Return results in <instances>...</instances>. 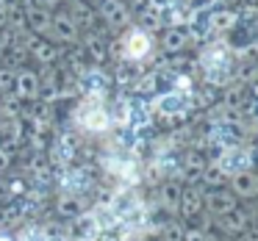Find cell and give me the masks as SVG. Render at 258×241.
<instances>
[{
	"instance_id": "cell-1",
	"label": "cell",
	"mask_w": 258,
	"mask_h": 241,
	"mask_svg": "<svg viewBox=\"0 0 258 241\" xmlns=\"http://www.w3.org/2000/svg\"><path fill=\"white\" fill-rule=\"evenodd\" d=\"M78 125L86 130H92V133H103V130H108V125H111V119H108V111L106 106H103L97 97H89L86 103H81L78 108Z\"/></svg>"
},
{
	"instance_id": "cell-2",
	"label": "cell",
	"mask_w": 258,
	"mask_h": 241,
	"mask_svg": "<svg viewBox=\"0 0 258 241\" xmlns=\"http://www.w3.org/2000/svg\"><path fill=\"white\" fill-rule=\"evenodd\" d=\"M153 50V39L147 36V31L142 28H131L128 34H122V42H119V53L128 61H145Z\"/></svg>"
},
{
	"instance_id": "cell-3",
	"label": "cell",
	"mask_w": 258,
	"mask_h": 241,
	"mask_svg": "<svg viewBox=\"0 0 258 241\" xmlns=\"http://www.w3.org/2000/svg\"><path fill=\"white\" fill-rule=\"evenodd\" d=\"M233 189L239 191V194H258V178L255 175H247V172H241V175H236L233 178Z\"/></svg>"
},
{
	"instance_id": "cell-4",
	"label": "cell",
	"mask_w": 258,
	"mask_h": 241,
	"mask_svg": "<svg viewBox=\"0 0 258 241\" xmlns=\"http://www.w3.org/2000/svg\"><path fill=\"white\" fill-rule=\"evenodd\" d=\"M208 208L214 213H230L233 211V200H230L228 191H219V194H208Z\"/></svg>"
},
{
	"instance_id": "cell-5",
	"label": "cell",
	"mask_w": 258,
	"mask_h": 241,
	"mask_svg": "<svg viewBox=\"0 0 258 241\" xmlns=\"http://www.w3.org/2000/svg\"><path fill=\"white\" fill-rule=\"evenodd\" d=\"M183 39H186V36L180 34V31H169V36H167V47H178V45H183Z\"/></svg>"
},
{
	"instance_id": "cell-6",
	"label": "cell",
	"mask_w": 258,
	"mask_h": 241,
	"mask_svg": "<svg viewBox=\"0 0 258 241\" xmlns=\"http://www.w3.org/2000/svg\"><path fill=\"white\" fill-rule=\"evenodd\" d=\"M0 241H12V238H9V235H0Z\"/></svg>"
}]
</instances>
